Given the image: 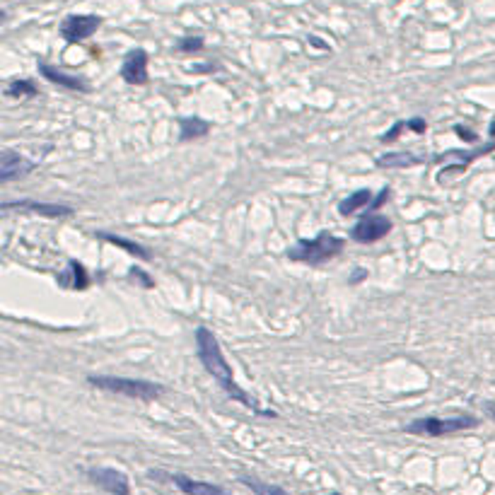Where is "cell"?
Here are the masks:
<instances>
[{
    "label": "cell",
    "instance_id": "obj_15",
    "mask_svg": "<svg viewBox=\"0 0 495 495\" xmlns=\"http://www.w3.org/2000/svg\"><path fill=\"white\" fill-rule=\"evenodd\" d=\"M210 131V124L198 117H184L179 119V140H193V138H203Z\"/></svg>",
    "mask_w": 495,
    "mask_h": 495
},
{
    "label": "cell",
    "instance_id": "obj_21",
    "mask_svg": "<svg viewBox=\"0 0 495 495\" xmlns=\"http://www.w3.org/2000/svg\"><path fill=\"white\" fill-rule=\"evenodd\" d=\"M128 278H133V281H138L140 286L145 288V290H150V288H155V283L150 281V276L143 271V268H131L128 271Z\"/></svg>",
    "mask_w": 495,
    "mask_h": 495
},
{
    "label": "cell",
    "instance_id": "obj_28",
    "mask_svg": "<svg viewBox=\"0 0 495 495\" xmlns=\"http://www.w3.org/2000/svg\"><path fill=\"white\" fill-rule=\"evenodd\" d=\"M331 495H341V493H331Z\"/></svg>",
    "mask_w": 495,
    "mask_h": 495
},
{
    "label": "cell",
    "instance_id": "obj_19",
    "mask_svg": "<svg viewBox=\"0 0 495 495\" xmlns=\"http://www.w3.org/2000/svg\"><path fill=\"white\" fill-rule=\"evenodd\" d=\"M71 273H73V290H85L87 288V273H85V268H82V263H77V261H71Z\"/></svg>",
    "mask_w": 495,
    "mask_h": 495
},
{
    "label": "cell",
    "instance_id": "obj_3",
    "mask_svg": "<svg viewBox=\"0 0 495 495\" xmlns=\"http://www.w3.org/2000/svg\"><path fill=\"white\" fill-rule=\"evenodd\" d=\"M346 242L341 237L331 232H321L314 239H300L297 244L288 249V259L297 263H307V266H321V263L331 261L334 256L341 254Z\"/></svg>",
    "mask_w": 495,
    "mask_h": 495
},
{
    "label": "cell",
    "instance_id": "obj_24",
    "mask_svg": "<svg viewBox=\"0 0 495 495\" xmlns=\"http://www.w3.org/2000/svg\"><path fill=\"white\" fill-rule=\"evenodd\" d=\"M389 196H392V189H389V186H384L382 191H379V196L375 198V201H372L370 210H375V208H379V205H384V201H389Z\"/></svg>",
    "mask_w": 495,
    "mask_h": 495
},
{
    "label": "cell",
    "instance_id": "obj_27",
    "mask_svg": "<svg viewBox=\"0 0 495 495\" xmlns=\"http://www.w3.org/2000/svg\"><path fill=\"white\" fill-rule=\"evenodd\" d=\"M488 413H491V415H493V418H495V404H493V406H491V411H488Z\"/></svg>",
    "mask_w": 495,
    "mask_h": 495
},
{
    "label": "cell",
    "instance_id": "obj_26",
    "mask_svg": "<svg viewBox=\"0 0 495 495\" xmlns=\"http://www.w3.org/2000/svg\"><path fill=\"white\" fill-rule=\"evenodd\" d=\"M365 278H367V271H365V268H355V273H353V276L348 278V283H350V286H357V283L365 281Z\"/></svg>",
    "mask_w": 495,
    "mask_h": 495
},
{
    "label": "cell",
    "instance_id": "obj_22",
    "mask_svg": "<svg viewBox=\"0 0 495 495\" xmlns=\"http://www.w3.org/2000/svg\"><path fill=\"white\" fill-rule=\"evenodd\" d=\"M404 128H406V121H397V124H394L379 140H382V143H392V140L399 138V131H404Z\"/></svg>",
    "mask_w": 495,
    "mask_h": 495
},
{
    "label": "cell",
    "instance_id": "obj_1",
    "mask_svg": "<svg viewBox=\"0 0 495 495\" xmlns=\"http://www.w3.org/2000/svg\"><path fill=\"white\" fill-rule=\"evenodd\" d=\"M196 350H198V360L203 362L205 372H208V375L220 384V389H223V392L228 394L232 401L242 404V406H246V408H251L254 413H259V415L276 418V411L261 408L259 401H256L254 397H249V394H246L244 389H242L239 384L235 382L232 370H230L228 360H225L223 348H220L218 339H215L213 331L205 329V326H198V329H196Z\"/></svg>",
    "mask_w": 495,
    "mask_h": 495
},
{
    "label": "cell",
    "instance_id": "obj_4",
    "mask_svg": "<svg viewBox=\"0 0 495 495\" xmlns=\"http://www.w3.org/2000/svg\"><path fill=\"white\" fill-rule=\"evenodd\" d=\"M478 418L471 413L464 415H452V418H435V415H428V418H418L413 423H408L406 433L408 435H423V437H442V435H452V433H461V430L476 428Z\"/></svg>",
    "mask_w": 495,
    "mask_h": 495
},
{
    "label": "cell",
    "instance_id": "obj_23",
    "mask_svg": "<svg viewBox=\"0 0 495 495\" xmlns=\"http://www.w3.org/2000/svg\"><path fill=\"white\" fill-rule=\"evenodd\" d=\"M406 128H411L413 133H425L428 124H425V119H411V121H406Z\"/></svg>",
    "mask_w": 495,
    "mask_h": 495
},
{
    "label": "cell",
    "instance_id": "obj_20",
    "mask_svg": "<svg viewBox=\"0 0 495 495\" xmlns=\"http://www.w3.org/2000/svg\"><path fill=\"white\" fill-rule=\"evenodd\" d=\"M205 46L203 36H184V39H179L177 49L182 51V54H196V51H201Z\"/></svg>",
    "mask_w": 495,
    "mask_h": 495
},
{
    "label": "cell",
    "instance_id": "obj_9",
    "mask_svg": "<svg viewBox=\"0 0 495 495\" xmlns=\"http://www.w3.org/2000/svg\"><path fill=\"white\" fill-rule=\"evenodd\" d=\"M31 170H34V162L22 157L15 150H5L3 157H0V182L3 184H10L13 179L27 175Z\"/></svg>",
    "mask_w": 495,
    "mask_h": 495
},
{
    "label": "cell",
    "instance_id": "obj_10",
    "mask_svg": "<svg viewBox=\"0 0 495 495\" xmlns=\"http://www.w3.org/2000/svg\"><path fill=\"white\" fill-rule=\"evenodd\" d=\"M29 210V213H36V215H44V218H66V215L73 213L71 205H59V203H39V201H5L3 203V210Z\"/></svg>",
    "mask_w": 495,
    "mask_h": 495
},
{
    "label": "cell",
    "instance_id": "obj_8",
    "mask_svg": "<svg viewBox=\"0 0 495 495\" xmlns=\"http://www.w3.org/2000/svg\"><path fill=\"white\" fill-rule=\"evenodd\" d=\"M121 77L128 85H145L147 82V54L143 49H135L126 56L124 66H121Z\"/></svg>",
    "mask_w": 495,
    "mask_h": 495
},
{
    "label": "cell",
    "instance_id": "obj_17",
    "mask_svg": "<svg viewBox=\"0 0 495 495\" xmlns=\"http://www.w3.org/2000/svg\"><path fill=\"white\" fill-rule=\"evenodd\" d=\"M242 483H244L246 488H251L256 495H288L283 488L271 486V483H263V481H259V478H251V476H242Z\"/></svg>",
    "mask_w": 495,
    "mask_h": 495
},
{
    "label": "cell",
    "instance_id": "obj_2",
    "mask_svg": "<svg viewBox=\"0 0 495 495\" xmlns=\"http://www.w3.org/2000/svg\"><path fill=\"white\" fill-rule=\"evenodd\" d=\"M87 382L104 392L121 394V397L138 399V401H155L165 394V387L147 379H131V377H112V375H89Z\"/></svg>",
    "mask_w": 495,
    "mask_h": 495
},
{
    "label": "cell",
    "instance_id": "obj_7",
    "mask_svg": "<svg viewBox=\"0 0 495 495\" xmlns=\"http://www.w3.org/2000/svg\"><path fill=\"white\" fill-rule=\"evenodd\" d=\"M89 481L97 483L102 491H107L109 495H128L131 493V483L128 476L124 471H117V468H89L87 471Z\"/></svg>",
    "mask_w": 495,
    "mask_h": 495
},
{
    "label": "cell",
    "instance_id": "obj_12",
    "mask_svg": "<svg viewBox=\"0 0 495 495\" xmlns=\"http://www.w3.org/2000/svg\"><path fill=\"white\" fill-rule=\"evenodd\" d=\"M39 73L54 85H61L66 89H73V92H87V82L77 75H68V73L59 71V68L49 66V63H39Z\"/></svg>",
    "mask_w": 495,
    "mask_h": 495
},
{
    "label": "cell",
    "instance_id": "obj_13",
    "mask_svg": "<svg viewBox=\"0 0 495 495\" xmlns=\"http://www.w3.org/2000/svg\"><path fill=\"white\" fill-rule=\"evenodd\" d=\"M372 201H375V196H372L370 189H357V191H353L348 198H343L339 203V213L343 218H348V215L357 213V210H370Z\"/></svg>",
    "mask_w": 495,
    "mask_h": 495
},
{
    "label": "cell",
    "instance_id": "obj_18",
    "mask_svg": "<svg viewBox=\"0 0 495 495\" xmlns=\"http://www.w3.org/2000/svg\"><path fill=\"white\" fill-rule=\"evenodd\" d=\"M5 94H8V97H13V99L34 97V94H36V87H34V82H29V80H13V82L8 85V89H5Z\"/></svg>",
    "mask_w": 495,
    "mask_h": 495
},
{
    "label": "cell",
    "instance_id": "obj_6",
    "mask_svg": "<svg viewBox=\"0 0 495 495\" xmlns=\"http://www.w3.org/2000/svg\"><path fill=\"white\" fill-rule=\"evenodd\" d=\"M392 220L384 218V215H367L362 218L355 228L350 230V237L360 244H372V242L384 239L389 232H392Z\"/></svg>",
    "mask_w": 495,
    "mask_h": 495
},
{
    "label": "cell",
    "instance_id": "obj_25",
    "mask_svg": "<svg viewBox=\"0 0 495 495\" xmlns=\"http://www.w3.org/2000/svg\"><path fill=\"white\" fill-rule=\"evenodd\" d=\"M457 135H459L461 140H466V143H471V140H476V133H471L468 128H464V126H457Z\"/></svg>",
    "mask_w": 495,
    "mask_h": 495
},
{
    "label": "cell",
    "instance_id": "obj_5",
    "mask_svg": "<svg viewBox=\"0 0 495 495\" xmlns=\"http://www.w3.org/2000/svg\"><path fill=\"white\" fill-rule=\"evenodd\" d=\"M99 27H102L99 15H68L61 22V36L68 44H80V41L89 39Z\"/></svg>",
    "mask_w": 495,
    "mask_h": 495
},
{
    "label": "cell",
    "instance_id": "obj_14",
    "mask_svg": "<svg viewBox=\"0 0 495 495\" xmlns=\"http://www.w3.org/2000/svg\"><path fill=\"white\" fill-rule=\"evenodd\" d=\"M425 157L415 155V152H387V155L377 157V167H387V170H397V167H415L423 165Z\"/></svg>",
    "mask_w": 495,
    "mask_h": 495
},
{
    "label": "cell",
    "instance_id": "obj_11",
    "mask_svg": "<svg viewBox=\"0 0 495 495\" xmlns=\"http://www.w3.org/2000/svg\"><path fill=\"white\" fill-rule=\"evenodd\" d=\"M167 478H170L184 495H228L225 493V488L215 486V483H208V481H196V478L186 476V473H170Z\"/></svg>",
    "mask_w": 495,
    "mask_h": 495
},
{
    "label": "cell",
    "instance_id": "obj_16",
    "mask_svg": "<svg viewBox=\"0 0 495 495\" xmlns=\"http://www.w3.org/2000/svg\"><path fill=\"white\" fill-rule=\"evenodd\" d=\"M97 237H102V239L112 242V244H117V246H121V249H124V251H128V254L138 256V259H143V261H147V259H150V251H147V249H145V246H140V244H138V242L124 239V237L109 235V232H99Z\"/></svg>",
    "mask_w": 495,
    "mask_h": 495
}]
</instances>
